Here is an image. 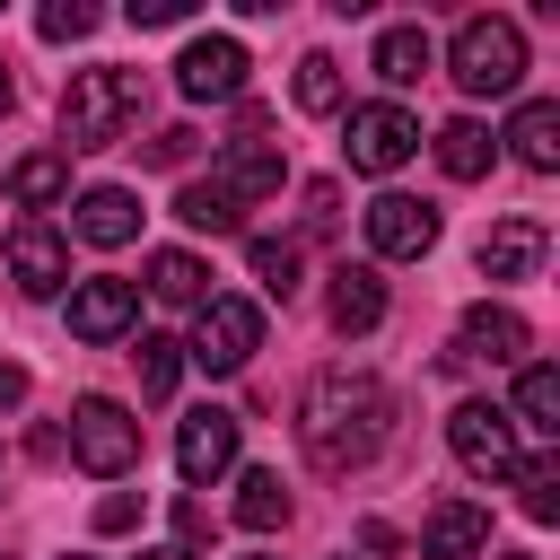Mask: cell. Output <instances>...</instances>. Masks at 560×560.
<instances>
[{
	"mask_svg": "<svg viewBox=\"0 0 560 560\" xmlns=\"http://www.w3.org/2000/svg\"><path fill=\"white\" fill-rule=\"evenodd\" d=\"M385 429H394V394H385L368 368H324V376L298 394V446H306L315 472H359V464H376Z\"/></svg>",
	"mask_w": 560,
	"mask_h": 560,
	"instance_id": "1",
	"label": "cell"
},
{
	"mask_svg": "<svg viewBox=\"0 0 560 560\" xmlns=\"http://www.w3.org/2000/svg\"><path fill=\"white\" fill-rule=\"evenodd\" d=\"M140 122V70H70L61 88V140L70 149H114L122 131Z\"/></svg>",
	"mask_w": 560,
	"mask_h": 560,
	"instance_id": "2",
	"label": "cell"
},
{
	"mask_svg": "<svg viewBox=\"0 0 560 560\" xmlns=\"http://www.w3.org/2000/svg\"><path fill=\"white\" fill-rule=\"evenodd\" d=\"M446 70L464 96H516L525 79V26L516 18H464L455 44H446Z\"/></svg>",
	"mask_w": 560,
	"mask_h": 560,
	"instance_id": "3",
	"label": "cell"
},
{
	"mask_svg": "<svg viewBox=\"0 0 560 560\" xmlns=\"http://www.w3.org/2000/svg\"><path fill=\"white\" fill-rule=\"evenodd\" d=\"M70 464L96 472V481H122L140 464V420L114 402V394H79L70 402Z\"/></svg>",
	"mask_w": 560,
	"mask_h": 560,
	"instance_id": "4",
	"label": "cell"
},
{
	"mask_svg": "<svg viewBox=\"0 0 560 560\" xmlns=\"http://www.w3.org/2000/svg\"><path fill=\"white\" fill-rule=\"evenodd\" d=\"M254 350H262V306H254V298H201V306H192V341H184L192 368L236 376Z\"/></svg>",
	"mask_w": 560,
	"mask_h": 560,
	"instance_id": "5",
	"label": "cell"
},
{
	"mask_svg": "<svg viewBox=\"0 0 560 560\" xmlns=\"http://www.w3.org/2000/svg\"><path fill=\"white\" fill-rule=\"evenodd\" d=\"M446 446H455V464H464L472 481H508V472L525 464L516 420H508L499 402H455V411H446Z\"/></svg>",
	"mask_w": 560,
	"mask_h": 560,
	"instance_id": "6",
	"label": "cell"
},
{
	"mask_svg": "<svg viewBox=\"0 0 560 560\" xmlns=\"http://www.w3.org/2000/svg\"><path fill=\"white\" fill-rule=\"evenodd\" d=\"M341 149H350V166H359V175H394V166L420 149V122H411L402 105H350Z\"/></svg>",
	"mask_w": 560,
	"mask_h": 560,
	"instance_id": "7",
	"label": "cell"
},
{
	"mask_svg": "<svg viewBox=\"0 0 560 560\" xmlns=\"http://www.w3.org/2000/svg\"><path fill=\"white\" fill-rule=\"evenodd\" d=\"M438 245V210L420 192H376L368 201V254L376 262H420Z\"/></svg>",
	"mask_w": 560,
	"mask_h": 560,
	"instance_id": "8",
	"label": "cell"
},
{
	"mask_svg": "<svg viewBox=\"0 0 560 560\" xmlns=\"http://www.w3.org/2000/svg\"><path fill=\"white\" fill-rule=\"evenodd\" d=\"M175 88H184L192 105L245 96V44H236V35H192V44L175 52Z\"/></svg>",
	"mask_w": 560,
	"mask_h": 560,
	"instance_id": "9",
	"label": "cell"
},
{
	"mask_svg": "<svg viewBox=\"0 0 560 560\" xmlns=\"http://www.w3.org/2000/svg\"><path fill=\"white\" fill-rule=\"evenodd\" d=\"M236 411H219V402H201V411H184V429H175V472L201 490V481H219L228 464H236Z\"/></svg>",
	"mask_w": 560,
	"mask_h": 560,
	"instance_id": "10",
	"label": "cell"
},
{
	"mask_svg": "<svg viewBox=\"0 0 560 560\" xmlns=\"http://www.w3.org/2000/svg\"><path fill=\"white\" fill-rule=\"evenodd\" d=\"M9 280H18L26 298H61V280H70V245H61L52 219H18V228H9Z\"/></svg>",
	"mask_w": 560,
	"mask_h": 560,
	"instance_id": "11",
	"label": "cell"
},
{
	"mask_svg": "<svg viewBox=\"0 0 560 560\" xmlns=\"http://www.w3.org/2000/svg\"><path fill=\"white\" fill-rule=\"evenodd\" d=\"M131 324H140V289H131V280H114V271L70 280V332H79V341H122Z\"/></svg>",
	"mask_w": 560,
	"mask_h": 560,
	"instance_id": "12",
	"label": "cell"
},
{
	"mask_svg": "<svg viewBox=\"0 0 560 560\" xmlns=\"http://www.w3.org/2000/svg\"><path fill=\"white\" fill-rule=\"evenodd\" d=\"M420 560H490V516L472 499H438L429 534H420Z\"/></svg>",
	"mask_w": 560,
	"mask_h": 560,
	"instance_id": "13",
	"label": "cell"
},
{
	"mask_svg": "<svg viewBox=\"0 0 560 560\" xmlns=\"http://www.w3.org/2000/svg\"><path fill=\"white\" fill-rule=\"evenodd\" d=\"M70 236H88V245H131V236H140V201H131L122 184H88V192L70 201Z\"/></svg>",
	"mask_w": 560,
	"mask_h": 560,
	"instance_id": "14",
	"label": "cell"
},
{
	"mask_svg": "<svg viewBox=\"0 0 560 560\" xmlns=\"http://www.w3.org/2000/svg\"><path fill=\"white\" fill-rule=\"evenodd\" d=\"M324 315H332V332H376V324H385V280H376V262H341L332 289H324Z\"/></svg>",
	"mask_w": 560,
	"mask_h": 560,
	"instance_id": "15",
	"label": "cell"
},
{
	"mask_svg": "<svg viewBox=\"0 0 560 560\" xmlns=\"http://www.w3.org/2000/svg\"><path fill=\"white\" fill-rule=\"evenodd\" d=\"M455 341H464L455 359H490V368H508V359H525L534 332H525L516 306H490V298H481V306H464V332H455Z\"/></svg>",
	"mask_w": 560,
	"mask_h": 560,
	"instance_id": "16",
	"label": "cell"
},
{
	"mask_svg": "<svg viewBox=\"0 0 560 560\" xmlns=\"http://www.w3.org/2000/svg\"><path fill=\"white\" fill-rule=\"evenodd\" d=\"M280 175H289V166H280V149H271V140H236V149L219 158V175H210V184H219V192H228V201L245 210V201L280 192Z\"/></svg>",
	"mask_w": 560,
	"mask_h": 560,
	"instance_id": "17",
	"label": "cell"
},
{
	"mask_svg": "<svg viewBox=\"0 0 560 560\" xmlns=\"http://www.w3.org/2000/svg\"><path fill=\"white\" fill-rule=\"evenodd\" d=\"M542 245H551V236H542L534 219H499V228L481 236V254H472V262H481L490 280H534V262H542Z\"/></svg>",
	"mask_w": 560,
	"mask_h": 560,
	"instance_id": "18",
	"label": "cell"
},
{
	"mask_svg": "<svg viewBox=\"0 0 560 560\" xmlns=\"http://www.w3.org/2000/svg\"><path fill=\"white\" fill-rule=\"evenodd\" d=\"M508 149H516V166L551 175V166H560V105H551V96L516 105V122H508Z\"/></svg>",
	"mask_w": 560,
	"mask_h": 560,
	"instance_id": "19",
	"label": "cell"
},
{
	"mask_svg": "<svg viewBox=\"0 0 560 560\" xmlns=\"http://www.w3.org/2000/svg\"><path fill=\"white\" fill-rule=\"evenodd\" d=\"M61 192H70V158H61V149H35V158L9 166V201H18L26 219H44Z\"/></svg>",
	"mask_w": 560,
	"mask_h": 560,
	"instance_id": "20",
	"label": "cell"
},
{
	"mask_svg": "<svg viewBox=\"0 0 560 560\" xmlns=\"http://www.w3.org/2000/svg\"><path fill=\"white\" fill-rule=\"evenodd\" d=\"M429 61H438L429 26H385V35H376V61H368V70H376L385 88H411V79H420Z\"/></svg>",
	"mask_w": 560,
	"mask_h": 560,
	"instance_id": "21",
	"label": "cell"
},
{
	"mask_svg": "<svg viewBox=\"0 0 560 560\" xmlns=\"http://www.w3.org/2000/svg\"><path fill=\"white\" fill-rule=\"evenodd\" d=\"M149 298H166V306H201L210 298V262L201 254H149Z\"/></svg>",
	"mask_w": 560,
	"mask_h": 560,
	"instance_id": "22",
	"label": "cell"
},
{
	"mask_svg": "<svg viewBox=\"0 0 560 560\" xmlns=\"http://www.w3.org/2000/svg\"><path fill=\"white\" fill-rule=\"evenodd\" d=\"M438 166H446L455 184H472V175H490V131H481L472 114H455V122L438 131Z\"/></svg>",
	"mask_w": 560,
	"mask_h": 560,
	"instance_id": "23",
	"label": "cell"
},
{
	"mask_svg": "<svg viewBox=\"0 0 560 560\" xmlns=\"http://www.w3.org/2000/svg\"><path fill=\"white\" fill-rule=\"evenodd\" d=\"M516 429H542V438H560V368H525L516 376V411H508Z\"/></svg>",
	"mask_w": 560,
	"mask_h": 560,
	"instance_id": "24",
	"label": "cell"
},
{
	"mask_svg": "<svg viewBox=\"0 0 560 560\" xmlns=\"http://www.w3.org/2000/svg\"><path fill=\"white\" fill-rule=\"evenodd\" d=\"M236 525H245V534L289 525V490H280V472H262V464H254V472L236 481Z\"/></svg>",
	"mask_w": 560,
	"mask_h": 560,
	"instance_id": "25",
	"label": "cell"
},
{
	"mask_svg": "<svg viewBox=\"0 0 560 560\" xmlns=\"http://www.w3.org/2000/svg\"><path fill=\"white\" fill-rule=\"evenodd\" d=\"M175 219H184V228H210V236H236V228H245V210H236L219 184H184V192H175Z\"/></svg>",
	"mask_w": 560,
	"mask_h": 560,
	"instance_id": "26",
	"label": "cell"
},
{
	"mask_svg": "<svg viewBox=\"0 0 560 560\" xmlns=\"http://www.w3.org/2000/svg\"><path fill=\"white\" fill-rule=\"evenodd\" d=\"M245 262H254L262 298H280V306L298 298V245H289V236H254V245H245Z\"/></svg>",
	"mask_w": 560,
	"mask_h": 560,
	"instance_id": "27",
	"label": "cell"
},
{
	"mask_svg": "<svg viewBox=\"0 0 560 560\" xmlns=\"http://www.w3.org/2000/svg\"><path fill=\"white\" fill-rule=\"evenodd\" d=\"M131 359H140V394H149V402L175 394V376H184V341H175V332H140Z\"/></svg>",
	"mask_w": 560,
	"mask_h": 560,
	"instance_id": "28",
	"label": "cell"
},
{
	"mask_svg": "<svg viewBox=\"0 0 560 560\" xmlns=\"http://www.w3.org/2000/svg\"><path fill=\"white\" fill-rule=\"evenodd\" d=\"M508 481H516V499H525V516H534V525H551V516H560V455H534V464H516Z\"/></svg>",
	"mask_w": 560,
	"mask_h": 560,
	"instance_id": "29",
	"label": "cell"
},
{
	"mask_svg": "<svg viewBox=\"0 0 560 560\" xmlns=\"http://www.w3.org/2000/svg\"><path fill=\"white\" fill-rule=\"evenodd\" d=\"M298 114H341V61L332 52H306L298 61Z\"/></svg>",
	"mask_w": 560,
	"mask_h": 560,
	"instance_id": "30",
	"label": "cell"
},
{
	"mask_svg": "<svg viewBox=\"0 0 560 560\" xmlns=\"http://www.w3.org/2000/svg\"><path fill=\"white\" fill-rule=\"evenodd\" d=\"M88 26H96L88 0H44V9H35V35H44V44H79Z\"/></svg>",
	"mask_w": 560,
	"mask_h": 560,
	"instance_id": "31",
	"label": "cell"
},
{
	"mask_svg": "<svg viewBox=\"0 0 560 560\" xmlns=\"http://www.w3.org/2000/svg\"><path fill=\"white\" fill-rule=\"evenodd\" d=\"M131 525H140V499H131V490L96 499V534H131Z\"/></svg>",
	"mask_w": 560,
	"mask_h": 560,
	"instance_id": "32",
	"label": "cell"
},
{
	"mask_svg": "<svg viewBox=\"0 0 560 560\" xmlns=\"http://www.w3.org/2000/svg\"><path fill=\"white\" fill-rule=\"evenodd\" d=\"M332 219H341V192H332V184H306V228L332 236Z\"/></svg>",
	"mask_w": 560,
	"mask_h": 560,
	"instance_id": "33",
	"label": "cell"
},
{
	"mask_svg": "<svg viewBox=\"0 0 560 560\" xmlns=\"http://www.w3.org/2000/svg\"><path fill=\"white\" fill-rule=\"evenodd\" d=\"M192 18V0H131V26H175Z\"/></svg>",
	"mask_w": 560,
	"mask_h": 560,
	"instance_id": "34",
	"label": "cell"
},
{
	"mask_svg": "<svg viewBox=\"0 0 560 560\" xmlns=\"http://www.w3.org/2000/svg\"><path fill=\"white\" fill-rule=\"evenodd\" d=\"M175 534H184V551H201V542H210V516L184 499V508H175Z\"/></svg>",
	"mask_w": 560,
	"mask_h": 560,
	"instance_id": "35",
	"label": "cell"
},
{
	"mask_svg": "<svg viewBox=\"0 0 560 560\" xmlns=\"http://www.w3.org/2000/svg\"><path fill=\"white\" fill-rule=\"evenodd\" d=\"M149 158H158V166H184V158H192V131H166V140H149Z\"/></svg>",
	"mask_w": 560,
	"mask_h": 560,
	"instance_id": "36",
	"label": "cell"
},
{
	"mask_svg": "<svg viewBox=\"0 0 560 560\" xmlns=\"http://www.w3.org/2000/svg\"><path fill=\"white\" fill-rule=\"evenodd\" d=\"M18 402H26V368H18V359H0V411H18Z\"/></svg>",
	"mask_w": 560,
	"mask_h": 560,
	"instance_id": "37",
	"label": "cell"
},
{
	"mask_svg": "<svg viewBox=\"0 0 560 560\" xmlns=\"http://www.w3.org/2000/svg\"><path fill=\"white\" fill-rule=\"evenodd\" d=\"M9 96H18V88H9V61H0V114H9Z\"/></svg>",
	"mask_w": 560,
	"mask_h": 560,
	"instance_id": "38",
	"label": "cell"
},
{
	"mask_svg": "<svg viewBox=\"0 0 560 560\" xmlns=\"http://www.w3.org/2000/svg\"><path fill=\"white\" fill-rule=\"evenodd\" d=\"M140 560H192V551H140Z\"/></svg>",
	"mask_w": 560,
	"mask_h": 560,
	"instance_id": "39",
	"label": "cell"
},
{
	"mask_svg": "<svg viewBox=\"0 0 560 560\" xmlns=\"http://www.w3.org/2000/svg\"><path fill=\"white\" fill-rule=\"evenodd\" d=\"M499 560H534V551H499Z\"/></svg>",
	"mask_w": 560,
	"mask_h": 560,
	"instance_id": "40",
	"label": "cell"
},
{
	"mask_svg": "<svg viewBox=\"0 0 560 560\" xmlns=\"http://www.w3.org/2000/svg\"><path fill=\"white\" fill-rule=\"evenodd\" d=\"M254 560H262V551H254Z\"/></svg>",
	"mask_w": 560,
	"mask_h": 560,
	"instance_id": "41",
	"label": "cell"
},
{
	"mask_svg": "<svg viewBox=\"0 0 560 560\" xmlns=\"http://www.w3.org/2000/svg\"><path fill=\"white\" fill-rule=\"evenodd\" d=\"M70 560H79V551H70Z\"/></svg>",
	"mask_w": 560,
	"mask_h": 560,
	"instance_id": "42",
	"label": "cell"
}]
</instances>
